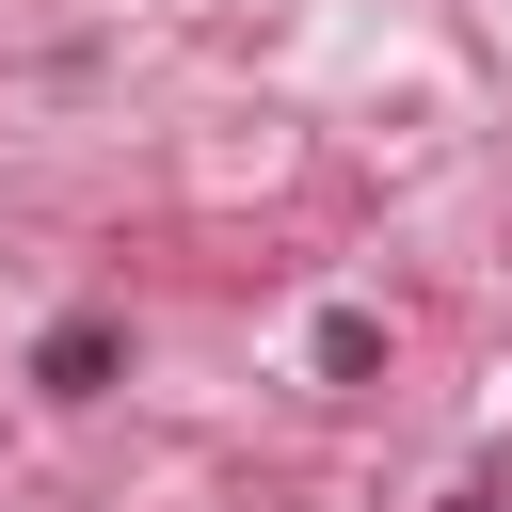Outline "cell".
<instances>
[{
	"mask_svg": "<svg viewBox=\"0 0 512 512\" xmlns=\"http://www.w3.org/2000/svg\"><path fill=\"white\" fill-rule=\"evenodd\" d=\"M448 512H512V480H464V496H448Z\"/></svg>",
	"mask_w": 512,
	"mask_h": 512,
	"instance_id": "obj_2",
	"label": "cell"
},
{
	"mask_svg": "<svg viewBox=\"0 0 512 512\" xmlns=\"http://www.w3.org/2000/svg\"><path fill=\"white\" fill-rule=\"evenodd\" d=\"M112 368H128V336H112V320H48V352H32V384H48V400H96Z\"/></svg>",
	"mask_w": 512,
	"mask_h": 512,
	"instance_id": "obj_1",
	"label": "cell"
}]
</instances>
